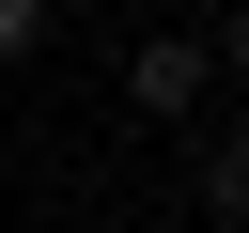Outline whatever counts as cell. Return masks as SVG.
I'll use <instances>...</instances> for the list:
<instances>
[{"mask_svg": "<svg viewBox=\"0 0 249 233\" xmlns=\"http://www.w3.org/2000/svg\"><path fill=\"white\" fill-rule=\"evenodd\" d=\"M202 62H249V0H233V16H218V31H202Z\"/></svg>", "mask_w": 249, "mask_h": 233, "instance_id": "obj_3", "label": "cell"}, {"mask_svg": "<svg viewBox=\"0 0 249 233\" xmlns=\"http://www.w3.org/2000/svg\"><path fill=\"white\" fill-rule=\"evenodd\" d=\"M31 31H47V0H0V62H16V47H31Z\"/></svg>", "mask_w": 249, "mask_h": 233, "instance_id": "obj_4", "label": "cell"}, {"mask_svg": "<svg viewBox=\"0 0 249 233\" xmlns=\"http://www.w3.org/2000/svg\"><path fill=\"white\" fill-rule=\"evenodd\" d=\"M202 78H218V62H202V31H140V47H124V93H140L156 124H187V109H202Z\"/></svg>", "mask_w": 249, "mask_h": 233, "instance_id": "obj_1", "label": "cell"}, {"mask_svg": "<svg viewBox=\"0 0 249 233\" xmlns=\"http://www.w3.org/2000/svg\"><path fill=\"white\" fill-rule=\"evenodd\" d=\"M202 217H249V124L202 140Z\"/></svg>", "mask_w": 249, "mask_h": 233, "instance_id": "obj_2", "label": "cell"}]
</instances>
